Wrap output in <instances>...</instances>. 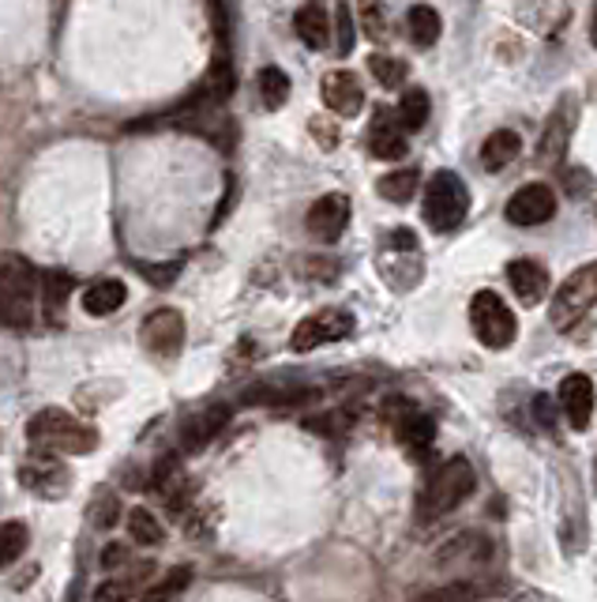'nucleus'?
Masks as SVG:
<instances>
[{
    "instance_id": "obj_1",
    "label": "nucleus",
    "mask_w": 597,
    "mask_h": 602,
    "mask_svg": "<svg viewBox=\"0 0 597 602\" xmlns=\"http://www.w3.org/2000/svg\"><path fill=\"white\" fill-rule=\"evenodd\" d=\"M27 437L38 452H53V456H87L98 448V429L72 418L61 406H49V411L34 414L27 422Z\"/></svg>"
},
{
    "instance_id": "obj_2",
    "label": "nucleus",
    "mask_w": 597,
    "mask_h": 602,
    "mask_svg": "<svg viewBox=\"0 0 597 602\" xmlns=\"http://www.w3.org/2000/svg\"><path fill=\"white\" fill-rule=\"evenodd\" d=\"M474 486H477L474 463L466 460V456H451V460H443L440 468L432 471V479L425 482L421 497H417V516H421V520H437V516L455 512V508L474 494Z\"/></svg>"
},
{
    "instance_id": "obj_3",
    "label": "nucleus",
    "mask_w": 597,
    "mask_h": 602,
    "mask_svg": "<svg viewBox=\"0 0 597 602\" xmlns=\"http://www.w3.org/2000/svg\"><path fill=\"white\" fill-rule=\"evenodd\" d=\"M38 305V271L23 257L0 260V324L12 332H27Z\"/></svg>"
},
{
    "instance_id": "obj_4",
    "label": "nucleus",
    "mask_w": 597,
    "mask_h": 602,
    "mask_svg": "<svg viewBox=\"0 0 597 602\" xmlns=\"http://www.w3.org/2000/svg\"><path fill=\"white\" fill-rule=\"evenodd\" d=\"M470 211V189L455 169H437L425 185V223L437 234H451Z\"/></svg>"
},
{
    "instance_id": "obj_5",
    "label": "nucleus",
    "mask_w": 597,
    "mask_h": 602,
    "mask_svg": "<svg viewBox=\"0 0 597 602\" xmlns=\"http://www.w3.org/2000/svg\"><path fill=\"white\" fill-rule=\"evenodd\" d=\"M470 324H474V335L481 339L489 351H503V346H511L518 335L515 312H511V305L503 302L497 291L474 294L470 298Z\"/></svg>"
},
{
    "instance_id": "obj_6",
    "label": "nucleus",
    "mask_w": 597,
    "mask_h": 602,
    "mask_svg": "<svg viewBox=\"0 0 597 602\" xmlns=\"http://www.w3.org/2000/svg\"><path fill=\"white\" fill-rule=\"evenodd\" d=\"M594 305H597V260L586 268H578L575 275H568L564 286L552 294V305H549L552 328L568 332V328H575Z\"/></svg>"
},
{
    "instance_id": "obj_7",
    "label": "nucleus",
    "mask_w": 597,
    "mask_h": 602,
    "mask_svg": "<svg viewBox=\"0 0 597 602\" xmlns=\"http://www.w3.org/2000/svg\"><path fill=\"white\" fill-rule=\"evenodd\" d=\"M357 320L349 309H338V305H327V309L312 312V317H305L301 324L294 328V335H289V351L294 354H309L315 346H327V343H338V339L354 335Z\"/></svg>"
},
{
    "instance_id": "obj_8",
    "label": "nucleus",
    "mask_w": 597,
    "mask_h": 602,
    "mask_svg": "<svg viewBox=\"0 0 597 602\" xmlns=\"http://www.w3.org/2000/svg\"><path fill=\"white\" fill-rule=\"evenodd\" d=\"M578 121V98L564 95L552 106L549 121L541 125V135H537V163L541 166H560V158L568 155L571 132H575Z\"/></svg>"
},
{
    "instance_id": "obj_9",
    "label": "nucleus",
    "mask_w": 597,
    "mask_h": 602,
    "mask_svg": "<svg viewBox=\"0 0 597 602\" xmlns=\"http://www.w3.org/2000/svg\"><path fill=\"white\" fill-rule=\"evenodd\" d=\"M140 343L155 362H174L184 346V317L177 309H155L143 320Z\"/></svg>"
},
{
    "instance_id": "obj_10",
    "label": "nucleus",
    "mask_w": 597,
    "mask_h": 602,
    "mask_svg": "<svg viewBox=\"0 0 597 602\" xmlns=\"http://www.w3.org/2000/svg\"><path fill=\"white\" fill-rule=\"evenodd\" d=\"M387 418H391V426H395L398 445H403L414 460H425L429 448H432V440H437V422H432V414L414 411V406L403 403V400H391L387 403Z\"/></svg>"
},
{
    "instance_id": "obj_11",
    "label": "nucleus",
    "mask_w": 597,
    "mask_h": 602,
    "mask_svg": "<svg viewBox=\"0 0 597 602\" xmlns=\"http://www.w3.org/2000/svg\"><path fill=\"white\" fill-rule=\"evenodd\" d=\"M349 197L346 192H327V197H320L309 208V219H305V226H309V234L315 237L320 245H335L338 237L346 234L349 226Z\"/></svg>"
},
{
    "instance_id": "obj_12",
    "label": "nucleus",
    "mask_w": 597,
    "mask_h": 602,
    "mask_svg": "<svg viewBox=\"0 0 597 602\" xmlns=\"http://www.w3.org/2000/svg\"><path fill=\"white\" fill-rule=\"evenodd\" d=\"M552 215H557V192L541 181L523 185V189L508 200V219L515 226H541L549 223Z\"/></svg>"
},
{
    "instance_id": "obj_13",
    "label": "nucleus",
    "mask_w": 597,
    "mask_h": 602,
    "mask_svg": "<svg viewBox=\"0 0 597 602\" xmlns=\"http://www.w3.org/2000/svg\"><path fill=\"white\" fill-rule=\"evenodd\" d=\"M557 403H560V411H564L568 426L575 429V434L590 429V414H594V380L586 377V373H568V377L560 380Z\"/></svg>"
},
{
    "instance_id": "obj_14",
    "label": "nucleus",
    "mask_w": 597,
    "mask_h": 602,
    "mask_svg": "<svg viewBox=\"0 0 597 602\" xmlns=\"http://www.w3.org/2000/svg\"><path fill=\"white\" fill-rule=\"evenodd\" d=\"M323 102H327L331 114L338 117H357L365 109V87L349 68H335V72L323 75Z\"/></svg>"
},
{
    "instance_id": "obj_15",
    "label": "nucleus",
    "mask_w": 597,
    "mask_h": 602,
    "mask_svg": "<svg viewBox=\"0 0 597 602\" xmlns=\"http://www.w3.org/2000/svg\"><path fill=\"white\" fill-rule=\"evenodd\" d=\"M369 151H372V158H383V163H398V158H406V129L398 125V117L383 106L372 114Z\"/></svg>"
},
{
    "instance_id": "obj_16",
    "label": "nucleus",
    "mask_w": 597,
    "mask_h": 602,
    "mask_svg": "<svg viewBox=\"0 0 597 602\" xmlns=\"http://www.w3.org/2000/svg\"><path fill=\"white\" fill-rule=\"evenodd\" d=\"M20 482L41 497H49V494L61 497L68 486V471L53 460V452H38V448H34L31 460L20 468Z\"/></svg>"
},
{
    "instance_id": "obj_17",
    "label": "nucleus",
    "mask_w": 597,
    "mask_h": 602,
    "mask_svg": "<svg viewBox=\"0 0 597 602\" xmlns=\"http://www.w3.org/2000/svg\"><path fill=\"white\" fill-rule=\"evenodd\" d=\"M151 489H155L158 501L166 508H174V512H184V505H189L192 494H195L192 479L181 471V463L177 460H162L158 463V471L151 474Z\"/></svg>"
},
{
    "instance_id": "obj_18",
    "label": "nucleus",
    "mask_w": 597,
    "mask_h": 602,
    "mask_svg": "<svg viewBox=\"0 0 597 602\" xmlns=\"http://www.w3.org/2000/svg\"><path fill=\"white\" fill-rule=\"evenodd\" d=\"M226 422H229V406H207V411L200 414H189V418L181 422V448L184 452L207 448L211 440L226 429Z\"/></svg>"
},
{
    "instance_id": "obj_19",
    "label": "nucleus",
    "mask_w": 597,
    "mask_h": 602,
    "mask_svg": "<svg viewBox=\"0 0 597 602\" xmlns=\"http://www.w3.org/2000/svg\"><path fill=\"white\" fill-rule=\"evenodd\" d=\"M41 286V312H46L49 328H64L68 324V298L75 291V279L68 271H46L38 279Z\"/></svg>"
},
{
    "instance_id": "obj_20",
    "label": "nucleus",
    "mask_w": 597,
    "mask_h": 602,
    "mask_svg": "<svg viewBox=\"0 0 597 602\" xmlns=\"http://www.w3.org/2000/svg\"><path fill=\"white\" fill-rule=\"evenodd\" d=\"M508 279H511L515 298L523 305H537L545 294H549V271L537 264V260H511Z\"/></svg>"
},
{
    "instance_id": "obj_21",
    "label": "nucleus",
    "mask_w": 597,
    "mask_h": 602,
    "mask_svg": "<svg viewBox=\"0 0 597 602\" xmlns=\"http://www.w3.org/2000/svg\"><path fill=\"white\" fill-rule=\"evenodd\" d=\"M294 31L301 34V42L309 49H327L331 46V20H327V8L320 0H309V4L297 8L294 15Z\"/></svg>"
},
{
    "instance_id": "obj_22",
    "label": "nucleus",
    "mask_w": 597,
    "mask_h": 602,
    "mask_svg": "<svg viewBox=\"0 0 597 602\" xmlns=\"http://www.w3.org/2000/svg\"><path fill=\"white\" fill-rule=\"evenodd\" d=\"M518 151H523V135H518V132H511V129L492 132L489 140L481 143V169H489V174H500V169H508L511 163H515Z\"/></svg>"
},
{
    "instance_id": "obj_23",
    "label": "nucleus",
    "mask_w": 597,
    "mask_h": 602,
    "mask_svg": "<svg viewBox=\"0 0 597 602\" xmlns=\"http://www.w3.org/2000/svg\"><path fill=\"white\" fill-rule=\"evenodd\" d=\"M124 302H128V286L121 279H98V283H91L87 291H83V309H87L91 317H109V312H117Z\"/></svg>"
},
{
    "instance_id": "obj_24",
    "label": "nucleus",
    "mask_w": 597,
    "mask_h": 602,
    "mask_svg": "<svg viewBox=\"0 0 597 602\" xmlns=\"http://www.w3.org/2000/svg\"><path fill=\"white\" fill-rule=\"evenodd\" d=\"M406 27H409V38H414L417 49H429V46H437V42H440L443 20H440L437 8L414 4V8H409V15H406Z\"/></svg>"
},
{
    "instance_id": "obj_25",
    "label": "nucleus",
    "mask_w": 597,
    "mask_h": 602,
    "mask_svg": "<svg viewBox=\"0 0 597 602\" xmlns=\"http://www.w3.org/2000/svg\"><path fill=\"white\" fill-rule=\"evenodd\" d=\"M429 114H432L429 91H425V87H409V91H403L395 117H398V125H403L406 132H421L425 125H429Z\"/></svg>"
},
{
    "instance_id": "obj_26",
    "label": "nucleus",
    "mask_w": 597,
    "mask_h": 602,
    "mask_svg": "<svg viewBox=\"0 0 597 602\" xmlns=\"http://www.w3.org/2000/svg\"><path fill=\"white\" fill-rule=\"evenodd\" d=\"M255 91H260V102L267 109H283L289 102V75L278 64L260 68V75H255Z\"/></svg>"
},
{
    "instance_id": "obj_27",
    "label": "nucleus",
    "mask_w": 597,
    "mask_h": 602,
    "mask_svg": "<svg viewBox=\"0 0 597 602\" xmlns=\"http://www.w3.org/2000/svg\"><path fill=\"white\" fill-rule=\"evenodd\" d=\"M417 185H421V174L409 166V169H398V174L380 177L377 192L383 200H391V203H409V200H414V192H417Z\"/></svg>"
},
{
    "instance_id": "obj_28",
    "label": "nucleus",
    "mask_w": 597,
    "mask_h": 602,
    "mask_svg": "<svg viewBox=\"0 0 597 602\" xmlns=\"http://www.w3.org/2000/svg\"><path fill=\"white\" fill-rule=\"evenodd\" d=\"M27 542H31L27 523H20V520L0 523V569H8V565L20 562L23 550H27Z\"/></svg>"
},
{
    "instance_id": "obj_29",
    "label": "nucleus",
    "mask_w": 597,
    "mask_h": 602,
    "mask_svg": "<svg viewBox=\"0 0 597 602\" xmlns=\"http://www.w3.org/2000/svg\"><path fill=\"white\" fill-rule=\"evenodd\" d=\"M128 531H132V539L140 542V546H162V539H166V528H162L158 516L147 512V508H132V512H128Z\"/></svg>"
},
{
    "instance_id": "obj_30",
    "label": "nucleus",
    "mask_w": 597,
    "mask_h": 602,
    "mask_svg": "<svg viewBox=\"0 0 597 602\" xmlns=\"http://www.w3.org/2000/svg\"><path fill=\"white\" fill-rule=\"evenodd\" d=\"M87 516H91V528L109 531L117 520H121V505H117V494H109V489H98L95 501L87 505Z\"/></svg>"
},
{
    "instance_id": "obj_31",
    "label": "nucleus",
    "mask_w": 597,
    "mask_h": 602,
    "mask_svg": "<svg viewBox=\"0 0 597 602\" xmlns=\"http://www.w3.org/2000/svg\"><path fill=\"white\" fill-rule=\"evenodd\" d=\"M369 72L377 75V83H380V87H403L409 68H406L403 61H398V57L372 54V57H369Z\"/></svg>"
},
{
    "instance_id": "obj_32",
    "label": "nucleus",
    "mask_w": 597,
    "mask_h": 602,
    "mask_svg": "<svg viewBox=\"0 0 597 602\" xmlns=\"http://www.w3.org/2000/svg\"><path fill=\"white\" fill-rule=\"evenodd\" d=\"M357 15H361V34L372 42L387 38V15H383V0H361L357 4Z\"/></svg>"
},
{
    "instance_id": "obj_33",
    "label": "nucleus",
    "mask_w": 597,
    "mask_h": 602,
    "mask_svg": "<svg viewBox=\"0 0 597 602\" xmlns=\"http://www.w3.org/2000/svg\"><path fill=\"white\" fill-rule=\"evenodd\" d=\"M192 583V569L189 565H177V569H169L155 588L143 591V599H169V595H181L184 588Z\"/></svg>"
},
{
    "instance_id": "obj_34",
    "label": "nucleus",
    "mask_w": 597,
    "mask_h": 602,
    "mask_svg": "<svg viewBox=\"0 0 597 602\" xmlns=\"http://www.w3.org/2000/svg\"><path fill=\"white\" fill-rule=\"evenodd\" d=\"M354 49V20H349V8H338V54H349Z\"/></svg>"
},
{
    "instance_id": "obj_35",
    "label": "nucleus",
    "mask_w": 597,
    "mask_h": 602,
    "mask_svg": "<svg viewBox=\"0 0 597 602\" xmlns=\"http://www.w3.org/2000/svg\"><path fill=\"white\" fill-rule=\"evenodd\" d=\"M387 249L391 252H417V234L406 231V226H398V231L387 234Z\"/></svg>"
},
{
    "instance_id": "obj_36",
    "label": "nucleus",
    "mask_w": 597,
    "mask_h": 602,
    "mask_svg": "<svg viewBox=\"0 0 597 602\" xmlns=\"http://www.w3.org/2000/svg\"><path fill=\"white\" fill-rule=\"evenodd\" d=\"M481 588H470V583H451V588L440 591H425V599H477Z\"/></svg>"
},
{
    "instance_id": "obj_37",
    "label": "nucleus",
    "mask_w": 597,
    "mask_h": 602,
    "mask_svg": "<svg viewBox=\"0 0 597 602\" xmlns=\"http://www.w3.org/2000/svg\"><path fill=\"white\" fill-rule=\"evenodd\" d=\"M128 557H132V554H128L124 542H109L106 554H102V565H106L109 573H117V569H124V565H128Z\"/></svg>"
},
{
    "instance_id": "obj_38",
    "label": "nucleus",
    "mask_w": 597,
    "mask_h": 602,
    "mask_svg": "<svg viewBox=\"0 0 597 602\" xmlns=\"http://www.w3.org/2000/svg\"><path fill=\"white\" fill-rule=\"evenodd\" d=\"M309 125H312V135L323 143V147H335V143H338V129L327 121V117H312Z\"/></svg>"
},
{
    "instance_id": "obj_39",
    "label": "nucleus",
    "mask_w": 597,
    "mask_h": 602,
    "mask_svg": "<svg viewBox=\"0 0 597 602\" xmlns=\"http://www.w3.org/2000/svg\"><path fill=\"white\" fill-rule=\"evenodd\" d=\"M128 595H135L132 588H128V583H102V588L95 591V599H128Z\"/></svg>"
},
{
    "instance_id": "obj_40",
    "label": "nucleus",
    "mask_w": 597,
    "mask_h": 602,
    "mask_svg": "<svg viewBox=\"0 0 597 602\" xmlns=\"http://www.w3.org/2000/svg\"><path fill=\"white\" fill-rule=\"evenodd\" d=\"M534 418L541 422L545 429H552V403H549V396H537V400H534Z\"/></svg>"
},
{
    "instance_id": "obj_41",
    "label": "nucleus",
    "mask_w": 597,
    "mask_h": 602,
    "mask_svg": "<svg viewBox=\"0 0 597 602\" xmlns=\"http://www.w3.org/2000/svg\"><path fill=\"white\" fill-rule=\"evenodd\" d=\"M590 42H594V49H597V4H594V20H590Z\"/></svg>"
},
{
    "instance_id": "obj_42",
    "label": "nucleus",
    "mask_w": 597,
    "mask_h": 602,
    "mask_svg": "<svg viewBox=\"0 0 597 602\" xmlns=\"http://www.w3.org/2000/svg\"><path fill=\"white\" fill-rule=\"evenodd\" d=\"M594 486H597V460H594Z\"/></svg>"
}]
</instances>
